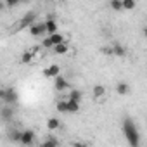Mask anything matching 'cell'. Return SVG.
Here are the masks:
<instances>
[{"instance_id":"6da1fadb","label":"cell","mask_w":147,"mask_h":147,"mask_svg":"<svg viewBox=\"0 0 147 147\" xmlns=\"http://www.w3.org/2000/svg\"><path fill=\"white\" fill-rule=\"evenodd\" d=\"M123 133H125V138L128 140L130 145H133V147L138 145V142H140L138 130H137L135 123H133L130 118H125V121H123Z\"/></svg>"},{"instance_id":"7a4b0ae2","label":"cell","mask_w":147,"mask_h":147,"mask_svg":"<svg viewBox=\"0 0 147 147\" xmlns=\"http://www.w3.org/2000/svg\"><path fill=\"white\" fill-rule=\"evenodd\" d=\"M2 100H4V104H16L18 102V92L14 90V88H5V90H2Z\"/></svg>"},{"instance_id":"3957f363","label":"cell","mask_w":147,"mask_h":147,"mask_svg":"<svg viewBox=\"0 0 147 147\" xmlns=\"http://www.w3.org/2000/svg\"><path fill=\"white\" fill-rule=\"evenodd\" d=\"M30 35L31 36H43V35H47V24H45V21L31 24L30 26Z\"/></svg>"},{"instance_id":"277c9868","label":"cell","mask_w":147,"mask_h":147,"mask_svg":"<svg viewBox=\"0 0 147 147\" xmlns=\"http://www.w3.org/2000/svg\"><path fill=\"white\" fill-rule=\"evenodd\" d=\"M54 87H55V92H66V90H71L69 82H67L64 76H61V75L54 78Z\"/></svg>"},{"instance_id":"5b68a950","label":"cell","mask_w":147,"mask_h":147,"mask_svg":"<svg viewBox=\"0 0 147 147\" xmlns=\"http://www.w3.org/2000/svg\"><path fill=\"white\" fill-rule=\"evenodd\" d=\"M0 119H2L4 123H9L14 119V109L11 104H5L2 109H0Z\"/></svg>"},{"instance_id":"8992f818","label":"cell","mask_w":147,"mask_h":147,"mask_svg":"<svg viewBox=\"0 0 147 147\" xmlns=\"http://www.w3.org/2000/svg\"><path fill=\"white\" fill-rule=\"evenodd\" d=\"M35 131L33 130H24L21 135V145H33L35 144Z\"/></svg>"},{"instance_id":"52a82bcc","label":"cell","mask_w":147,"mask_h":147,"mask_svg":"<svg viewBox=\"0 0 147 147\" xmlns=\"http://www.w3.org/2000/svg\"><path fill=\"white\" fill-rule=\"evenodd\" d=\"M59 75H61V67H59L57 64H50L49 67L43 69V76H45V78H52V80H54V78L59 76Z\"/></svg>"},{"instance_id":"ba28073f","label":"cell","mask_w":147,"mask_h":147,"mask_svg":"<svg viewBox=\"0 0 147 147\" xmlns=\"http://www.w3.org/2000/svg\"><path fill=\"white\" fill-rule=\"evenodd\" d=\"M36 23V14L35 12H26L24 16H23V19H21V28H26V26H31V24H35Z\"/></svg>"},{"instance_id":"9c48e42d","label":"cell","mask_w":147,"mask_h":147,"mask_svg":"<svg viewBox=\"0 0 147 147\" xmlns=\"http://www.w3.org/2000/svg\"><path fill=\"white\" fill-rule=\"evenodd\" d=\"M54 54H57V55H64V54H67L69 52V45L66 43V42H62V43H57V45H54Z\"/></svg>"},{"instance_id":"30bf717a","label":"cell","mask_w":147,"mask_h":147,"mask_svg":"<svg viewBox=\"0 0 147 147\" xmlns=\"http://www.w3.org/2000/svg\"><path fill=\"white\" fill-rule=\"evenodd\" d=\"M116 92H118V95H128L130 94V85L125 83V82H119L116 85Z\"/></svg>"},{"instance_id":"8fae6325","label":"cell","mask_w":147,"mask_h":147,"mask_svg":"<svg viewBox=\"0 0 147 147\" xmlns=\"http://www.w3.org/2000/svg\"><path fill=\"white\" fill-rule=\"evenodd\" d=\"M45 24H47V35H52V33H57V23H55V19H52V18H49V19L45 21Z\"/></svg>"},{"instance_id":"7c38bea8","label":"cell","mask_w":147,"mask_h":147,"mask_svg":"<svg viewBox=\"0 0 147 147\" xmlns=\"http://www.w3.org/2000/svg\"><path fill=\"white\" fill-rule=\"evenodd\" d=\"M59 126H61V121L57 119V118H49L47 119V128L50 130V131H55V130H59Z\"/></svg>"},{"instance_id":"4fadbf2b","label":"cell","mask_w":147,"mask_h":147,"mask_svg":"<svg viewBox=\"0 0 147 147\" xmlns=\"http://www.w3.org/2000/svg\"><path fill=\"white\" fill-rule=\"evenodd\" d=\"M21 135H23V131H19V130H11L7 137H9L11 142H14V144H21Z\"/></svg>"},{"instance_id":"5bb4252c","label":"cell","mask_w":147,"mask_h":147,"mask_svg":"<svg viewBox=\"0 0 147 147\" xmlns=\"http://www.w3.org/2000/svg\"><path fill=\"white\" fill-rule=\"evenodd\" d=\"M67 99L82 102V99H83V94H82L80 90H76V88H71V90H69V97H67Z\"/></svg>"},{"instance_id":"9a60e30c","label":"cell","mask_w":147,"mask_h":147,"mask_svg":"<svg viewBox=\"0 0 147 147\" xmlns=\"http://www.w3.org/2000/svg\"><path fill=\"white\" fill-rule=\"evenodd\" d=\"M80 111V102L67 99V113H78Z\"/></svg>"},{"instance_id":"2e32d148","label":"cell","mask_w":147,"mask_h":147,"mask_svg":"<svg viewBox=\"0 0 147 147\" xmlns=\"http://www.w3.org/2000/svg\"><path fill=\"white\" fill-rule=\"evenodd\" d=\"M50 36V40L54 42V45H57V43H62V42H66V36L64 35H61L59 31L57 33H52V35H49Z\"/></svg>"},{"instance_id":"e0dca14e","label":"cell","mask_w":147,"mask_h":147,"mask_svg":"<svg viewBox=\"0 0 147 147\" xmlns=\"http://www.w3.org/2000/svg\"><path fill=\"white\" fill-rule=\"evenodd\" d=\"M113 54H114V55H119V57H125V55H126V50H125L123 45L116 43V45H113Z\"/></svg>"},{"instance_id":"ac0fdd59","label":"cell","mask_w":147,"mask_h":147,"mask_svg":"<svg viewBox=\"0 0 147 147\" xmlns=\"http://www.w3.org/2000/svg\"><path fill=\"white\" fill-rule=\"evenodd\" d=\"M137 5V0H123V9L125 11H133Z\"/></svg>"},{"instance_id":"d6986e66","label":"cell","mask_w":147,"mask_h":147,"mask_svg":"<svg viewBox=\"0 0 147 147\" xmlns=\"http://www.w3.org/2000/svg\"><path fill=\"white\" fill-rule=\"evenodd\" d=\"M31 61H33V50L31 52H24L21 55V62L23 64H31Z\"/></svg>"},{"instance_id":"ffe728a7","label":"cell","mask_w":147,"mask_h":147,"mask_svg":"<svg viewBox=\"0 0 147 147\" xmlns=\"http://www.w3.org/2000/svg\"><path fill=\"white\" fill-rule=\"evenodd\" d=\"M55 107H57L59 113H67V100H57Z\"/></svg>"},{"instance_id":"44dd1931","label":"cell","mask_w":147,"mask_h":147,"mask_svg":"<svg viewBox=\"0 0 147 147\" xmlns=\"http://www.w3.org/2000/svg\"><path fill=\"white\" fill-rule=\"evenodd\" d=\"M55 145H59V140L54 138V137H50V138H47L45 142H42V147H55Z\"/></svg>"},{"instance_id":"7402d4cb","label":"cell","mask_w":147,"mask_h":147,"mask_svg":"<svg viewBox=\"0 0 147 147\" xmlns=\"http://www.w3.org/2000/svg\"><path fill=\"white\" fill-rule=\"evenodd\" d=\"M111 9L113 11H123V0H111Z\"/></svg>"},{"instance_id":"603a6c76","label":"cell","mask_w":147,"mask_h":147,"mask_svg":"<svg viewBox=\"0 0 147 147\" xmlns=\"http://www.w3.org/2000/svg\"><path fill=\"white\" fill-rule=\"evenodd\" d=\"M42 47L43 49H54V42L50 40V36H43L42 38Z\"/></svg>"},{"instance_id":"cb8c5ba5","label":"cell","mask_w":147,"mask_h":147,"mask_svg":"<svg viewBox=\"0 0 147 147\" xmlns=\"http://www.w3.org/2000/svg\"><path fill=\"white\" fill-rule=\"evenodd\" d=\"M104 94H106V88H104L102 85H95V87H94V95H95V97H102Z\"/></svg>"},{"instance_id":"d4e9b609","label":"cell","mask_w":147,"mask_h":147,"mask_svg":"<svg viewBox=\"0 0 147 147\" xmlns=\"http://www.w3.org/2000/svg\"><path fill=\"white\" fill-rule=\"evenodd\" d=\"M21 2H24V0H5V5H7L9 9H12V7H16V5H19Z\"/></svg>"},{"instance_id":"484cf974","label":"cell","mask_w":147,"mask_h":147,"mask_svg":"<svg viewBox=\"0 0 147 147\" xmlns=\"http://www.w3.org/2000/svg\"><path fill=\"white\" fill-rule=\"evenodd\" d=\"M144 35H145V38H147V26L144 28Z\"/></svg>"}]
</instances>
